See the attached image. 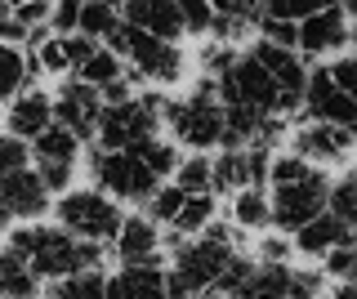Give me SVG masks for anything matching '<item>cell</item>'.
<instances>
[{
	"instance_id": "603a6c76",
	"label": "cell",
	"mask_w": 357,
	"mask_h": 299,
	"mask_svg": "<svg viewBox=\"0 0 357 299\" xmlns=\"http://www.w3.org/2000/svg\"><path fill=\"white\" fill-rule=\"evenodd\" d=\"M210 224H215V192L210 197H183V206H178L174 224H170V237L183 241V237H201Z\"/></svg>"
},
{
	"instance_id": "4dcf8cb0",
	"label": "cell",
	"mask_w": 357,
	"mask_h": 299,
	"mask_svg": "<svg viewBox=\"0 0 357 299\" xmlns=\"http://www.w3.org/2000/svg\"><path fill=\"white\" fill-rule=\"evenodd\" d=\"M174 187L183 197H210L215 192V183H210V161L206 157H188V161H178V170H174Z\"/></svg>"
},
{
	"instance_id": "7402d4cb",
	"label": "cell",
	"mask_w": 357,
	"mask_h": 299,
	"mask_svg": "<svg viewBox=\"0 0 357 299\" xmlns=\"http://www.w3.org/2000/svg\"><path fill=\"white\" fill-rule=\"evenodd\" d=\"M268 224H273V210H268L264 187H241V192H232V228L237 232H264Z\"/></svg>"
},
{
	"instance_id": "484cf974",
	"label": "cell",
	"mask_w": 357,
	"mask_h": 299,
	"mask_svg": "<svg viewBox=\"0 0 357 299\" xmlns=\"http://www.w3.org/2000/svg\"><path fill=\"white\" fill-rule=\"evenodd\" d=\"M121 31V5H81V18H76V36H89L98 40H112Z\"/></svg>"
},
{
	"instance_id": "7bdbcfd3",
	"label": "cell",
	"mask_w": 357,
	"mask_h": 299,
	"mask_svg": "<svg viewBox=\"0 0 357 299\" xmlns=\"http://www.w3.org/2000/svg\"><path fill=\"white\" fill-rule=\"evenodd\" d=\"M94 49H98V45H94L89 36H67V59H72V68H76V72H81L85 63L94 59Z\"/></svg>"
},
{
	"instance_id": "60d3db41",
	"label": "cell",
	"mask_w": 357,
	"mask_h": 299,
	"mask_svg": "<svg viewBox=\"0 0 357 299\" xmlns=\"http://www.w3.org/2000/svg\"><path fill=\"white\" fill-rule=\"evenodd\" d=\"M76 18H81V5H54L50 9V36H76Z\"/></svg>"
},
{
	"instance_id": "9c48e42d",
	"label": "cell",
	"mask_w": 357,
	"mask_h": 299,
	"mask_svg": "<svg viewBox=\"0 0 357 299\" xmlns=\"http://www.w3.org/2000/svg\"><path fill=\"white\" fill-rule=\"evenodd\" d=\"M349 40H353V23H349V14H344V5H317L304 23H299L295 54L299 59H335Z\"/></svg>"
},
{
	"instance_id": "d4e9b609",
	"label": "cell",
	"mask_w": 357,
	"mask_h": 299,
	"mask_svg": "<svg viewBox=\"0 0 357 299\" xmlns=\"http://www.w3.org/2000/svg\"><path fill=\"white\" fill-rule=\"evenodd\" d=\"M31 59L22 49H14V45H0V98H9V103H14V98L22 94V90H31Z\"/></svg>"
},
{
	"instance_id": "e0dca14e",
	"label": "cell",
	"mask_w": 357,
	"mask_h": 299,
	"mask_svg": "<svg viewBox=\"0 0 357 299\" xmlns=\"http://www.w3.org/2000/svg\"><path fill=\"white\" fill-rule=\"evenodd\" d=\"M5 121H9V135H14V139L36 143L45 130L54 125V98L31 85V90H22L14 103H9V116Z\"/></svg>"
},
{
	"instance_id": "44dd1931",
	"label": "cell",
	"mask_w": 357,
	"mask_h": 299,
	"mask_svg": "<svg viewBox=\"0 0 357 299\" xmlns=\"http://www.w3.org/2000/svg\"><path fill=\"white\" fill-rule=\"evenodd\" d=\"M250 27H259V5H241V0H228V5H215V40L219 45H232L241 40Z\"/></svg>"
},
{
	"instance_id": "6da1fadb",
	"label": "cell",
	"mask_w": 357,
	"mask_h": 299,
	"mask_svg": "<svg viewBox=\"0 0 357 299\" xmlns=\"http://www.w3.org/2000/svg\"><path fill=\"white\" fill-rule=\"evenodd\" d=\"M170 241V268H165V295L170 299H201L215 291L223 263L237 254V228L210 224L197 241Z\"/></svg>"
},
{
	"instance_id": "74e56055",
	"label": "cell",
	"mask_w": 357,
	"mask_h": 299,
	"mask_svg": "<svg viewBox=\"0 0 357 299\" xmlns=\"http://www.w3.org/2000/svg\"><path fill=\"white\" fill-rule=\"evenodd\" d=\"M326 72H331L335 90H340V94H349L353 103H357V54H340V59H335Z\"/></svg>"
},
{
	"instance_id": "b9f144b4",
	"label": "cell",
	"mask_w": 357,
	"mask_h": 299,
	"mask_svg": "<svg viewBox=\"0 0 357 299\" xmlns=\"http://www.w3.org/2000/svg\"><path fill=\"white\" fill-rule=\"evenodd\" d=\"M36 179L45 183V192H72V165H40Z\"/></svg>"
},
{
	"instance_id": "4fadbf2b",
	"label": "cell",
	"mask_w": 357,
	"mask_h": 299,
	"mask_svg": "<svg viewBox=\"0 0 357 299\" xmlns=\"http://www.w3.org/2000/svg\"><path fill=\"white\" fill-rule=\"evenodd\" d=\"M299 107L308 112V121H321V125H340V130H349V135H357V103H353L349 94L335 90V81H331V72H326V68L308 72L304 103H299Z\"/></svg>"
},
{
	"instance_id": "cb8c5ba5",
	"label": "cell",
	"mask_w": 357,
	"mask_h": 299,
	"mask_svg": "<svg viewBox=\"0 0 357 299\" xmlns=\"http://www.w3.org/2000/svg\"><path fill=\"white\" fill-rule=\"evenodd\" d=\"M76 81H85V85H89V90H98V94H107V90H112V85H121V81H130V76H126V63H121V59H116V54H112L107 45H98V49H94V59H89V63H85V68H81V72H76Z\"/></svg>"
},
{
	"instance_id": "2e32d148",
	"label": "cell",
	"mask_w": 357,
	"mask_h": 299,
	"mask_svg": "<svg viewBox=\"0 0 357 299\" xmlns=\"http://www.w3.org/2000/svg\"><path fill=\"white\" fill-rule=\"evenodd\" d=\"M121 18H126V27L148 31V36L170 40V45H178V36H183V18L170 0H130V5H121Z\"/></svg>"
},
{
	"instance_id": "277c9868",
	"label": "cell",
	"mask_w": 357,
	"mask_h": 299,
	"mask_svg": "<svg viewBox=\"0 0 357 299\" xmlns=\"http://www.w3.org/2000/svg\"><path fill=\"white\" fill-rule=\"evenodd\" d=\"M161 112H165V94H156V90L103 107L98 130H94L98 152H134V148H143V143L156 139V130H161Z\"/></svg>"
},
{
	"instance_id": "d6986e66",
	"label": "cell",
	"mask_w": 357,
	"mask_h": 299,
	"mask_svg": "<svg viewBox=\"0 0 357 299\" xmlns=\"http://www.w3.org/2000/svg\"><path fill=\"white\" fill-rule=\"evenodd\" d=\"M353 241H357V232H353V228H344L340 219L321 215V219H312L308 228H299L290 246H295L299 254H308V259H326L331 250H340V246H353Z\"/></svg>"
},
{
	"instance_id": "5b68a950",
	"label": "cell",
	"mask_w": 357,
	"mask_h": 299,
	"mask_svg": "<svg viewBox=\"0 0 357 299\" xmlns=\"http://www.w3.org/2000/svg\"><path fill=\"white\" fill-rule=\"evenodd\" d=\"M107 49L116 54L126 68H134L139 81H152V85H174L178 76H183V68H188V59H183L178 45L156 40V36H148V31L126 27V18H121V31L107 40Z\"/></svg>"
},
{
	"instance_id": "83f0119b",
	"label": "cell",
	"mask_w": 357,
	"mask_h": 299,
	"mask_svg": "<svg viewBox=\"0 0 357 299\" xmlns=\"http://www.w3.org/2000/svg\"><path fill=\"white\" fill-rule=\"evenodd\" d=\"M50 299H107V273L85 268L50 286Z\"/></svg>"
},
{
	"instance_id": "1f68e13d",
	"label": "cell",
	"mask_w": 357,
	"mask_h": 299,
	"mask_svg": "<svg viewBox=\"0 0 357 299\" xmlns=\"http://www.w3.org/2000/svg\"><path fill=\"white\" fill-rule=\"evenodd\" d=\"M237 59H241V54L232 45H219V40H215V45L201 49V72H206V81H223V76L237 68Z\"/></svg>"
},
{
	"instance_id": "ffe728a7",
	"label": "cell",
	"mask_w": 357,
	"mask_h": 299,
	"mask_svg": "<svg viewBox=\"0 0 357 299\" xmlns=\"http://www.w3.org/2000/svg\"><path fill=\"white\" fill-rule=\"evenodd\" d=\"M36 295H40V282L27 268V259H18L14 250L0 246V299H36Z\"/></svg>"
},
{
	"instance_id": "7c38bea8",
	"label": "cell",
	"mask_w": 357,
	"mask_h": 299,
	"mask_svg": "<svg viewBox=\"0 0 357 299\" xmlns=\"http://www.w3.org/2000/svg\"><path fill=\"white\" fill-rule=\"evenodd\" d=\"M273 152L268 148H223L210 161V183L215 192H241V187H264Z\"/></svg>"
},
{
	"instance_id": "836d02e7",
	"label": "cell",
	"mask_w": 357,
	"mask_h": 299,
	"mask_svg": "<svg viewBox=\"0 0 357 299\" xmlns=\"http://www.w3.org/2000/svg\"><path fill=\"white\" fill-rule=\"evenodd\" d=\"M27 161H31V148L5 130V135H0V179H9V174H22V170H27Z\"/></svg>"
},
{
	"instance_id": "8fae6325",
	"label": "cell",
	"mask_w": 357,
	"mask_h": 299,
	"mask_svg": "<svg viewBox=\"0 0 357 299\" xmlns=\"http://www.w3.org/2000/svg\"><path fill=\"white\" fill-rule=\"evenodd\" d=\"M357 148V135L340 125H321V121H304V125L290 135V152H295L304 165L321 170V165H344Z\"/></svg>"
},
{
	"instance_id": "f35d334b",
	"label": "cell",
	"mask_w": 357,
	"mask_h": 299,
	"mask_svg": "<svg viewBox=\"0 0 357 299\" xmlns=\"http://www.w3.org/2000/svg\"><path fill=\"white\" fill-rule=\"evenodd\" d=\"M31 40V31L18 23V14H14V5H0V45H27Z\"/></svg>"
},
{
	"instance_id": "9a60e30c",
	"label": "cell",
	"mask_w": 357,
	"mask_h": 299,
	"mask_svg": "<svg viewBox=\"0 0 357 299\" xmlns=\"http://www.w3.org/2000/svg\"><path fill=\"white\" fill-rule=\"evenodd\" d=\"M50 210V192H45V183L36 179V170H22V174H9V179H0V215L9 219V224H36V219Z\"/></svg>"
},
{
	"instance_id": "8992f818",
	"label": "cell",
	"mask_w": 357,
	"mask_h": 299,
	"mask_svg": "<svg viewBox=\"0 0 357 299\" xmlns=\"http://www.w3.org/2000/svg\"><path fill=\"white\" fill-rule=\"evenodd\" d=\"M54 215H59V228L72 232L76 241H89V246H103V241L116 237L121 228V206L103 197L98 187H72L54 201Z\"/></svg>"
},
{
	"instance_id": "7a4b0ae2",
	"label": "cell",
	"mask_w": 357,
	"mask_h": 299,
	"mask_svg": "<svg viewBox=\"0 0 357 299\" xmlns=\"http://www.w3.org/2000/svg\"><path fill=\"white\" fill-rule=\"evenodd\" d=\"M5 250H14L18 259H27V268L36 273V282H63L72 273L98 268L103 259V246H89V241H76L72 232H63L59 224H18L5 232Z\"/></svg>"
},
{
	"instance_id": "e575fe53",
	"label": "cell",
	"mask_w": 357,
	"mask_h": 299,
	"mask_svg": "<svg viewBox=\"0 0 357 299\" xmlns=\"http://www.w3.org/2000/svg\"><path fill=\"white\" fill-rule=\"evenodd\" d=\"M178 18H183V31L206 36V31L215 27V5H206V0H183V5H178Z\"/></svg>"
},
{
	"instance_id": "d590c367",
	"label": "cell",
	"mask_w": 357,
	"mask_h": 299,
	"mask_svg": "<svg viewBox=\"0 0 357 299\" xmlns=\"http://www.w3.org/2000/svg\"><path fill=\"white\" fill-rule=\"evenodd\" d=\"M259 40H268V45H282V49H295L299 27L295 23H282V18H268L264 5H259Z\"/></svg>"
},
{
	"instance_id": "3957f363",
	"label": "cell",
	"mask_w": 357,
	"mask_h": 299,
	"mask_svg": "<svg viewBox=\"0 0 357 299\" xmlns=\"http://www.w3.org/2000/svg\"><path fill=\"white\" fill-rule=\"evenodd\" d=\"M161 125L170 130V143L178 148H192V152H206L223 143V103L215 94V81H201L192 94L183 98H165V112H161Z\"/></svg>"
},
{
	"instance_id": "ba28073f",
	"label": "cell",
	"mask_w": 357,
	"mask_h": 299,
	"mask_svg": "<svg viewBox=\"0 0 357 299\" xmlns=\"http://www.w3.org/2000/svg\"><path fill=\"white\" fill-rule=\"evenodd\" d=\"M89 170H94V179H98V192L112 197V201H143L148 206V197L161 187L134 152H98L94 148Z\"/></svg>"
},
{
	"instance_id": "30bf717a",
	"label": "cell",
	"mask_w": 357,
	"mask_h": 299,
	"mask_svg": "<svg viewBox=\"0 0 357 299\" xmlns=\"http://www.w3.org/2000/svg\"><path fill=\"white\" fill-rule=\"evenodd\" d=\"M54 98V125L67 130L72 139H94L98 130V116H103V98H98V90H89L85 81H76V76H63L59 94Z\"/></svg>"
},
{
	"instance_id": "8d00e7d4",
	"label": "cell",
	"mask_w": 357,
	"mask_h": 299,
	"mask_svg": "<svg viewBox=\"0 0 357 299\" xmlns=\"http://www.w3.org/2000/svg\"><path fill=\"white\" fill-rule=\"evenodd\" d=\"M290 241L286 237H277V232H268V237H259V259L255 263H264V268H290Z\"/></svg>"
},
{
	"instance_id": "4316f807",
	"label": "cell",
	"mask_w": 357,
	"mask_h": 299,
	"mask_svg": "<svg viewBox=\"0 0 357 299\" xmlns=\"http://www.w3.org/2000/svg\"><path fill=\"white\" fill-rule=\"evenodd\" d=\"M76 157H81V139H72L59 125H50L36 139V161L40 165H72V170H76Z\"/></svg>"
},
{
	"instance_id": "ab89813d",
	"label": "cell",
	"mask_w": 357,
	"mask_h": 299,
	"mask_svg": "<svg viewBox=\"0 0 357 299\" xmlns=\"http://www.w3.org/2000/svg\"><path fill=\"white\" fill-rule=\"evenodd\" d=\"M357 263V241L353 246H340V250H331L326 259H321V277H349V268Z\"/></svg>"
},
{
	"instance_id": "f546056e",
	"label": "cell",
	"mask_w": 357,
	"mask_h": 299,
	"mask_svg": "<svg viewBox=\"0 0 357 299\" xmlns=\"http://www.w3.org/2000/svg\"><path fill=\"white\" fill-rule=\"evenodd\" d=\"M326 215H331V219H340L344 228H353V232H357V170L331 183V197H326Z\"/></svg>"
},
{
	"instance_id": "ac0fdd59",
	"label": "cell",
	"mask_w": 357,
	"mask_h": 299,
	"mask_svg": "<svg viewBox=\"0 0 357 299\" xmlns=\"http://www.w3.org/2000/svg\"><path fill=\"white\" fill-rule=\"evenodd\" d=\"M107 299H170L161 263H134L107 277Z\"/></svg>"
},
{
	"instance_id": "52a82bcc",
	"label": "cell",
	"mask_w": 357,
	"mask_h": 299,
	"mask_svg": "<svg viewBox=\"0 0 357 299\" xmlns=\"http://www.w3.org/2000/svg\"><path fill=\"white\" fill-rule=\"evenodd\" d=\"M326 197H331V179L326 170H308L290 183H273L268 187V210H273V224L295 237L299 228H308L312 219L326 215Z\"/></svg>"
},
{
	"instance_id": "f1b7e54d",
	"label": "cell",
	"mask_w": 357,
	"mask_h": 299,
	"mask_svg": "<svg viewBox=\"0 0 357 299\" xmlns=\"http://www.w3.org/2000/svg\"><path fill=\"white\" fill-rule=\"evenodd\" d=\"M134 157H139L143 165H148V174H152L156 183H161V179H170V174L178 170V148H174L170 139H161V135H156V139H148L143 148H134Z\"/></svg>"
},
{
	"instance_id": "5bb4252c",
	"label": "cell",
	"mask_w": 357,
	"mask_h": 299,
	"mask_svg": "<svg viewBox=\"0 0 357 299\" xmlns=\"http://www.w3.org/2000/svg\"><path fill=\"white\" fill-rule=\"evenodd\" d=\"M112 250H116L121 268H134V263H161V250H165V237L161 228L152 224L148 215H126L112 237Z\"/></svg>"
},
{
	"instance_id": "d6a6232c",
	"label": "cell",
	"mask_w": 357,
	"mask_h": 299,
	"mask_svg": "<svg viewBox=\"0 0 357 299\" xmlns=\"http://www.w3.org/2000/svg\"><path fill=\"white\" fill-rule=\"evenodd\" d=\"M178 206H183V192H178V187L170 183V187H156V192L148 197V219H152V224L156 228H170L174 224V215H178Z\"/></svg>"
}]
</instances>
